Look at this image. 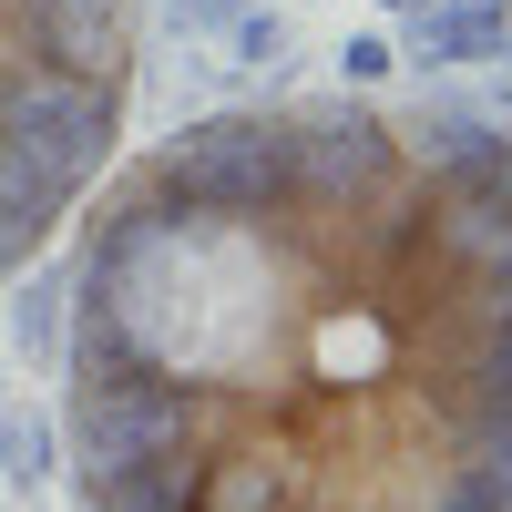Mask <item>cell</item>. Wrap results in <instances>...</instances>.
<instances>
[{
  "label": "cell",
  "instance_id": "obj_1",
  "mask_svg": "<svg viewBox=\"0 0 512 512\" xmlns=\"http://www.w3.org/2000/svg\"><path fill=\"white\" fill-rule=\"evenodd\" d=\"M82 512H512V134L472 103H226L82 205Z\"/></svg>",
  "mask_w": 512,
  "mask_h": 512
},
{
  "label": "cell",
  "instance_id": "obj_2",
  "mask_svg": "<svg viewBox=\"0 0 512 512\" xmlns=\"http://www.w3.org/2000/svg\"><path fill=\"white\" fill-rule=\"evenodd\" d=\"M134 62L144 0H0V287L103 185Z\"/></svg>",
  "mask_w": 512,
  "mask_h": 512
},
{
  "label": "cell",
  "instance_id": "obj_3",
  "mask_svg": "<svg viewBox=\"0 0 512 512\" xmlns=\"http://www.w3.org/2000/svg\"><path fill=\"white\" fill-rule=\"evenodd\" d=\"M410 21V62H502L512 52V0H420Z\"/></svg>",
  "mask_w": 512,
  "mask_h": 512
},
{
  "label": "cell",
  "instance_id": "obj_4",
  "mask_svg": "<svg viewBox=\"0 0 512 512\" xmlns=\"http://www.w3.org/2000/svg\"><path fill=\"white\" fill-rule=\"evenodd\" d=\"M216 41H226V62H277L287 52V11H236Z\"/></svg>",
  "mask_w": 512,
  "mask_h": 512
},
{
  "label": "cell",
  "instance_id": "obj_5",
  "mask_svg": "<svg viewBox=\"0 0 512 512\" xmlns=\"http://www.w3.org/2000/svg\"><path fill=\"white\" fill-rule=\"evenodd\" d=\"M164 21H175L185 41H216V31L236 21V0H164Z\"/></svg>",
  "mask_w": 512,
  "mask_h": 512
},
{
  "label": "cell",
  "instance_id": "obj_6",
  "mask_svg": "<svg viewBox=\"0 0 512 512\" xmlns=\"http://www.w3.org/2000/svg\"><path fill=\"white\" fill-rule=\"evenodd\" d=\"M338 62H349V82H390V62H400V41H390V31H359L349 52H338Z\"/></svg>",
  "mask_w": 512,
  "mask_h": 512
},
{
  "label": "cell",
  "instance_id": "obj_7",
  "mask_svg": "<svg viewBox=\"0 0 512 512\" xmlns=\"http://www.w3.org/2000/svg\"><path fill=\"white\" fill-rule=\"evenodd\" d=\"M379 11H420V0H379Z\"/></svg>",
  "mask_w": 512,
  "mask_h": 512
}]
</instances>
